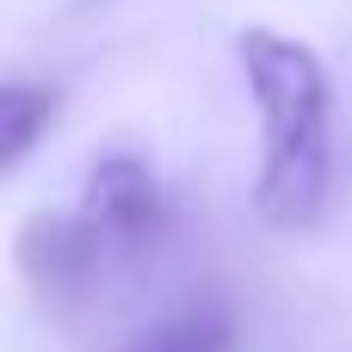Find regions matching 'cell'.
<instances>
[{"label": "cell", "mask_w": 352, "mask_h": 352, "mask_svg": "<svg viewBox=\"0 0 352 352\" xmlns=\"http://www.w3.org/2000/svg\"><path fill=\"white\" fill-rule=\"evenodd\" d=\"M254 111H260V179L254 210L266 229H316L334 179V87L303 37L248 25L235 37Z\"/></svg>", "instance_id": "6da1fadb"}, {"label": "cell", "mask_w": 352, "mask_h": 352, "mask_svg": "<svg viewBox=\"0 0 352 352\" xmlns=\"http://www.w3.org/2000/svg\"><path fill=\"white\" fill-rule=\"evenodd\" d=\"M111 352H235V316L223 297H192Z\"/></svg>", "instance_id": "277c9868"}, {"label": "cell", "mask_w": 352, "mask_h": 352, "mask_svg": "<svg viewBox=\"0 0 352 352\" xmlns=\"http://www.w3.org/2000/svg\"><path fill=\"white\" fill-rule=\"evenodd\" d=\"M12 254H19V272H25V291L37 297V309L56 316L62 328H74L87 309H99L111 297V285L142 266L80 204L74 210H37L19 229V248Z\"/></svg>", "instance_id": "7a4b0ae2"}, {"label": "cell", "mask_w": 352, "mask_h": 352, "mask_svg": "<svg viewBox=\"0 0 352 352\" xmlns=\"http://www.w3.org/2000/svg\"><path fill=\"white\" fill-rule=\"evenodd\" d=\"M56 87H31V80H6V93H0V167H19L31 148H37V136L56 124Z\"/></svg>", "instance_id": "5b68a950"}, {"label": "cell", "mask_w": 352, "mask_h": 352, "mask_svg": "<svg viewBox=\"0 0 352 352\" xmlns=\"http://www.w3.org/2000/svg\"><path fill=\"white\" fill-rule=\"evenodd\" d=\"M80 210L130 254V260H148L161 229H167V198L148 173V161L136 155H99L87 167V186H80Z\"/></svg>", "instance_id": "3957f363"}]
</instances>
